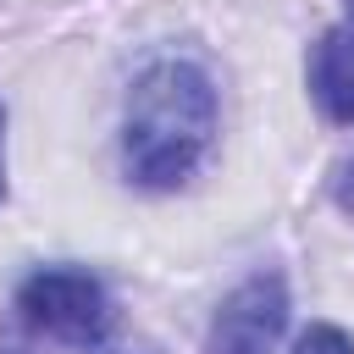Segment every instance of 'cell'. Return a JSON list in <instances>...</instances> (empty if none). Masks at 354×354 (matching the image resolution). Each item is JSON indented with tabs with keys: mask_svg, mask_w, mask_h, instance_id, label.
<instances>
[{
	"mask_svg": "<svg viewBox=\"0 0 354 354\" xmlns=\"http://www.w3.org/2000/svg\"><path fill=\"white\" fill-rule=\"evenodd\" d=\"M216 138V88L194 61H155L138 72L122 116V166L138 188H177Z\"/></svg>",
	"mask_w": 354,
	"mask_h": 354,
	"instance_id": "obj_1",
	"label": "cell"
},
{
	"mask_svg": "<svg viewBox=\"0 0 354 354\" xmlns=\"http://www.w3.org/2000/svg\"><path fill=\"white\" fill-rule=\"evenodd\" d=\"M17 310L33 332L66 337V343H100L111 326V293L100 277L77 266H44L17 288Z\"/></svg>",
	"mask_w": 354,
	"mask_h": 354,
	"instance_id": "obj_2",
	"label": "cell"
},
{
	"mask_svg": "<svg viewBox=\"0 0 354 354\" xmlns=\"http://www.w3.org/2000/svg\"><path fill=\"white\" fill-rule=\"evenodd\" d=\"M0 199H6V105H0Z\"/></svg>",
	"mask_w": 354,
	"mask_h": 354,
	"instance_id": "obj_7",
	"label": "cell"
},
{
	"mask_svg": "<svg viewBox=\"0 0 354 354\" xmlns=\"http://www.w3.org/2000/svg\"><path fill=\"white\" fill-rule=\"evenodd\" d=\"M348 22H354V0H348Z\"/></svg>",
	"mask_w": 354,
	"mask_h": 354,
	"instance_id": "obj_8",
	"label": "cell"
},
{
	"mask_svg": "<svg viewBox=\"0 0 354 354\" xmlns=\"http://www.w3.org/2000/svg\"><path fill=\"white\" fill-rule=\"evenodd\" d=\"M332 199H337V210H343V216H354V160H343V166H337V177H332Z\"/></svg>",
	"mask_w": 354,
	"mask_h": 354,
	"instance_id": "obj_6",
	"label": "cell"
},
{
	"mask_svg": "<svg viewBox=\"0 0 354 354\" xmlns=\"http://www.w3.org/2000/svg\"><path fill=\"white\" fill-rule=\"evenodd\" d=\"M282 326H288V282L277 271H254L221 299L205 354H271Z\"/></svg>",
	"mask_w": 354,
	"mask_h": 354,
	"instance_id": "obj_3",
	"label": "cell"
},
{
	"mask_svg": "<svg viewBox=\"0 0 354 354\" xmlns=\"http://www.w3.org/2000/svg\"><path fill=\"white\" fill-rule=\"evenodd\" d=\"M310 94L332 122H354V22H337L310 44Z\"/></svg>",
	"mask_w": 354,
	"mask_h": 354,
	"instance_id": "obj_4",
	"label": "cell"
},
{
	"mask_svg": "<svg viewBox=\"0 0 354 354\" xmlns=\"http://www.w3.org/2000/svg\"><path fill=\"white\" fill-rule=\"evenodd\" d=\"M293 354H354V337H348L343 326H332V321H315V326L293 343Z\"/></svg>",
	"mask_w": 354,
	"mask_h": 354,
	"instance_id": "obj_5",
	"label": "cell"
}]
</instances>
